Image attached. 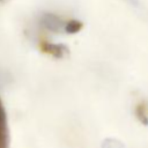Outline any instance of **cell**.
<instances>
[{
	"label": "cell",
	"instance_id": "6da1fadb",
	"mask_svg": "<svg viewBox=\"0 0 148 148\" xmlns=\"http://www.w3.org/2000/svg\"><path fill=\"white\" fill-rule=\"evenodd\" d=\"M39 23L40 25L51 31V32H60L61 30H64V21L57 15V14H53V13H43L39 17Z\"/></svg>",
	"mask_w": 148,
	"mask_h": 148
},
{
	"label": "cell",
	"instance_id": "7a4b0ae2",
	"mask_svg": "<svg viewBox=\"0 0 148 148\" xmlns=\"http://www.w3.org/2000/svg\"><path fill=\"white\" fill-rule=\"evenodd\" d=\"M9 141V131H8V121L6 110L0 99V148H8Z\"/></svg>",
	"mask_w": 148,
	"mask_h": 148
},
{
	"label": "cell",
	"instance_id": "3957f363",
	"mask_svg": "<svg viewBox=\"0 0 148 148\" xmlns=\"http://www.w3.org/2000/svg\"><path fill=\"white\" fill-rule=\"evenodd\" d=\"M43 51L51 54L54 58H64L68 53V47L64 44H54V43H44L42 46Z\"/></svg>",
	"mask_w": 148,
	"mask_h": 148
},
{
	"label": "cell",
	"instance_id": "277c9868",
	"mask_svg": "<svg viewBox=\"0 0 148 148\" xmlns=\"http://www.w3.org/2000/svg\"><path fill=\"white\" fill-rule=\"evenodd\" d=\"M123 2H125L128 7H131L135 13H138L139 15H146L147 9L142 2V0H121Z\"/></svg>",
	"mask_w": 148,
	"mask_h": 148
},
{
	"label": "cell",
	"instance_id": "5b68a950",
	"mask_svg": "<svg viewBox=\"0 0 148 148\" xmlns=\"http://www.w3.org/2000/svg\"><path fill=\"white\" fill-rule=\"evenodd\" d=\"M83 28V23L79 20H71L64 25V31L67 34H76Z\"/></svg>",
	"mask_w": 148,
	"mask_h": 148
},
{
	"label": "cell",
	"instance_id": "8992f818",
	"mask_svg": "<svg viewBox=\"0 0 148 148\" xmlns=\"http://www.w3.org/2000/svg\"><path fill=\"white\" fill-rule=\"evenodd\" d=\"M101 148H126L124 142L114 138H106L102 141Z\"/></svg>",
	"mask_w": 148,
	"mask_h": 148
},
{
	"label": "cell",
	"instance_id": "52a82bcc",
	"mask_svg": "<svg viewBox=\"0 0 148 148\" xmlns=\"http://www.w3.org/2000/svg\"><path fill=\"white\" fill-rule=\"evenodd\" d=\"M0 1H2V0H0Z\"/></svg>",
	"mask_w": 148,
	"mask_h": 148
}]
</instances>
